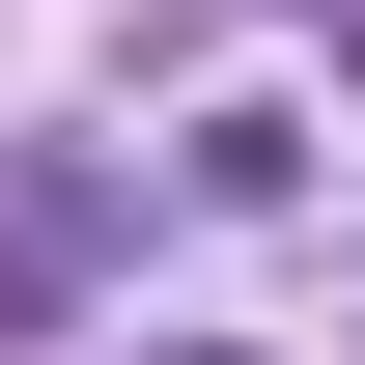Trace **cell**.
I'll return each instance as SVG.
<instances>
[{"label":"cell","instance_id":"obj_1","mask_svg":"<svg viewBox=\"0 0 365 365\" xmlns=\"http://www.w3.org/2000/svg\"><path fill=\"white\" fill-rule=\"evenodd\" d=\"M140 365H253V337H140Z\"/></svg>","mask_w":365,"mask_h":365}]
</instances>
